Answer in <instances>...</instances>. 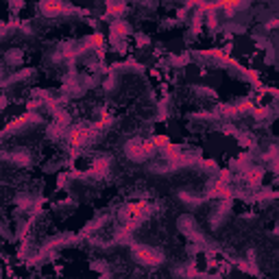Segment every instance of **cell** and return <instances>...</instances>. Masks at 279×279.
Segmentation results:
<instances>
[{
	"instance_id": "6da1fadb",
	"label": "cell",
	"mask_w": 279,
	"mask_h": 279,
	"mask_svg": "<svg viewBox=\"0 0 279 279\" xmlns=\"http://www.w3.org/2000/svg\"><path fill=\"white\" fill-rule=\"evenodd\" d=\"M20 59H22V53H20V50H7V53H4V63H9V65H18L20 63Z\"/></svg>"
},
{
	"instance_id": "7a4b0ae2",
	"label": "cell",
	"mask_w": 279,
	"mask_h": 279,
	"mask_svg": "<svg viewBox=\"0 0 279 279\" xmlns=\"http://www.w3.org/2000/svg\"><path fill=\"white\" fill-rule=\"evenodd\" d=\"M149 42H151V39L146 37L144 33H138V35H135V44H138V46H146Z\"/></svg>"
}]
</instances>
